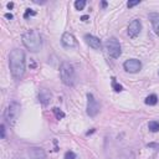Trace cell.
<instances>
[{"mask_svg":"<svg viewBox=\"0 0 159 159\" xmlns=\"http://www.w3.org/2000/svg\"><path fill=\"white\" fill-rule=\"evenodd\" d=\"M84 40H86L87 42V45L94 50H101V40L96 36H93V35H84Z\"/></svg>","mask_w":159,"mask_h":159,"instance_id":"obj_12","label":"cell"},{"mask_svg":"<svg viewBox=\"0 0 159 159\" xmlns=\"http://www.w3.org/2000/svg\"><path fill=\"white\" fill-rule=\"evenodd\" d=\"M52 112H54V114H55V117L57 118V119H62L63 117H65V113H63L60 108H57V107H54L52 108Z\"/></svg>","mask_w":159,"mask_h":159,"instance_id":"obj_16","label":"cell"},{"mask_svg":"<svg viewBox=\"0 0 159 159\" xmlns=\"http://www.w3.org/2000/svg\"><path fill=\"white\" fill-rule=\"evenodd\" d=\"M65 159H76V154L72 151H68L65 153Z\"/></svg>","mask_w":159,"mask_h":159,"instance_id":"obj_19","label":"cell"},{"mask_svg":"<svg viewBox=\"0 0 159 159\" xmlns=\"http://www.w3.org/2000/svg\"><path fill=\"white\" fill-rule=\"evenodd\" d=\"M30 15H33V16H34V15H36V13H35V11H33L31 9H26V11H25V14H24V17H25V19H27Z\"/></svg>","mask_w":159,"mask_h":159,"instance_id":"obj_20","label":"cell"},{"mask_svg":"<svg viewBox=\"0 0 159 159\" xmlns=\"http://www.w3.org/2000/svg\"><path fill=\"white\" fill-rule=\"evenodd\" d=\"M145 104L148 106H154L158 103V97H157V94H149L147 98H145Z\"/></svg>","mask_w":159,"mask_h":159,"instance_id":"obj_14","label":"cell"},{"mask_svg":"<svg viewBox=\"0 0 159 159\" xmlns=\"http://www.w3.org/2000/svg\"><path fill=\"white\" fill-rule=\"evenodd\" d=\"M20 110H21V106L16 101H13L8 104V107L4 112V118H5L8 124L14 126L16 123L19 116H20Z\"/></svg>","mask_w":159,"mask_h":159,"instance_id":"obj_3","label":"cell"},{"mask_svg":"<svg viewBox=\"0 0 159 159\" xmlns=\"http://www.w3.org/2000/svg\"><path fill=\"white\" fill-rule=\"evenodd\" d=\"M148 128H149V131L153 133L159 132V122L158 121H151L148 123Z\"/></svg>","mask_w":159,"mask_h":159,"instance_id":"obj_15","label":"cell"},{"mask_svg":"<svg viewBox=\"0 0 159 159\" xmlns=\"http://www.w3.org/2000/svg\"><path fill=\"white\" fill-rule=\"evenodd\" d=\"M0 132H2V138H5V127H4V124L0 126Z\"/></svg>","mask_w":159,"mask_h":159,"instance_id":"obj_22","label":"cell"},{"mask_svg":"<svg viewBox=\"0 0 159 159\" xmlns=\"http://www.w3.org/2000/svg\"><path fill=\"white\" fill-rule=\"evenodd\" d=\"M123 67L127 72L129 73H137L138 71H141L142 68V63L139 60L137 59H131V60H127L124 63H123Z\"/></svg>","mask_w":159,"mask_h":159,"instance_id":"obj_7","label":"cell"},{"mask_svg":"<svg viewBox=\"0 0 159 159\" xmlns=\"http://www.w3.org/2000/svg\"><path fill=\"white\" fill-rule=\"evenodd\" d=\"M5 17H6V19H9V20H11V19H13V15L8 13V14H5Z\"/></svg>","mask_w":159,"mask_h":159,"instance_id":"obj_23","label":"cell"},{"mask_svg":"<svg viewBox=\"0 0 159 159\" xmlns=\"http://www.w3.org/2000/svg\"><path fill=\"white\" fill-rule=\"evenodd\" d=\"M81 20H82V21H87V20H88V16H87V15H83V16L81 17Z\"/></svg>","mask_w":159,"mask_h":159,"instance_id":"obj_24","label":"cell"},{"mask_svg":"<svg viewBox=\"0 0 159 159\" xmlns=\"http://www.w3.org/2000/svg\"><path fill=\"white\" fill-rule=\"evenodd\" d=\"M141 30H142V24H141V21L138 19H135V20H132L129 25H128V35L129 37L134 39L139 35L141 33Z\"/></svg>","mask_w":159,"mask_h":159,"instance_id":"obj_8","label":"cell"},{"mask_svg":"<svg viewBox=\"0 0 159 159\" xmlns=\"http://www.w3.org/2000/svg\"><path fill=\"white\" fill-rule=\"evenodd\" d=\"M106 50H107V54L112 59H118L122 54L119 41L116 37H111V39H108L107 41H106Z\"/></svg>","mask_w":159,"mask_h":159,"instance_id":"obj_5","label":"cell"},{"mask_svg":"<svg viewBox=\"0 0 159 159\" xmlns=\"http://www.w3.org/2000/svg\"><path fill=\"white\" fill-rule=\"evenodd\" d=\"M139 0H134V2H128V4H127V6L128 8H133V6H135V5H139Z\"/></svg>","mask_w":159,"mask_h":159,"instance_id":"obj_21","label":"cell"},{"mask_svg":"<svg viewBox=\"0 0 159 159\" xmlns=\"http://www.w3.org/2000/svg\"><path fill=\"white\" fill-rule=\"evenodd\" d=\"M23 44L31 52L40 51L41 46H42V41H41V36L39 34V31H36V30L26 31V33L23 35Z\"/></svg>","mask_w":159,"mask_h":159,"instance_id":"obj_2","label":"cell"},{"mask_svg":"<svg viewBox=\"0 0 159 159\" xmlns=\"http://www.w3.org/2000/svg\"><path fill=\"white\" fill-rule=\"evenodd\" d=\"M9 66L15 80L23 78L25 73V52L20 49H14L9 56Z\"/></svg>","mask_w":159,"mask_h":159,"instance_id":"obj_1","label":"cell"},{"mask_svg":"<svg viewBox=\"0 0 159 159\" xmlns=\"http://www.w3.org/2000/svg\"><path fill=\"white\" fill-rule=\"evenodd\" d=\"M84 6H86V0H77L75 3V8L77 10H83Z\"/></svg>","mask_w":159,"mask_h":159,"instance_id":"obj_18","label":"cell"},{"mask_svg":"<svg viewBox=\"0 0 159 159\" xmlns=\"http://www.w3.org/2000/svg\"><path fill=\"white\" fill-rule=\"evenodd\" d=\"M60 76L66 86H73L75 84V70L70 62H62L60 67Z\"/></svg>","mask_w":159,"mask_h":159,"instance_id":"obj_4","label":"cell"},{"mask_svg":"<svg viewBox=\"0 0 159 159\" xmlns=\"http://www.w3.org/2000/svg\"><path fill=\"white\" fill-rule=\"evenodd\" d=\"M30 159H46V152L40 147H31L27 151Z\"/></svg>","mask_w":159,"mask_h":159,"instance_id":"obj_9","label":"cell"},{"mask_svg":"<svg viewBox=\"0 0 159 159\" xmlns=\"http://www.w3.org/2000/svg\"><path fill=\"white\" fill-rule=\"evenodd\" d=\"M8 8H9V9H13V8H14V3H9V4H8Z\"/></svg>","mask_w":159,"mask_h":159,"instance_id":"obj_25","label":"cell"},{"mask_svg":"<svg viewBox=\"0 0 159 159\" xmlns=\"http://www.w3.org/2000/svg\"><path fill=\"white\" fill-rule=\"evenodd\" d=\"M148 17H149L151 23H152V25H153L154 33L159 36V14H158V13H151L149 15H148Z\"/></svg>","mask_w":159,"mask_h":159,"instance_id":"obj_13","label":"cell"},{"mask_svg":"<svg viewBox=\"0 0 159 159\" xmlns=\"http://www.w3.org/2000/svg\"><path fill=\"white\" fill-rule=\"evenodd\" d=\"M100 112V103L92 93H87V114L90 117H96Z\"/></svg>","mask_w":159,"mask_h":159,"instance_id":"obj_6","label":"cell"},{"mask_svg":"<svg viewBox=\"0 0 159 159\" xmlns=\"http://www.w3.org/2000/svg\"><path fill=\"white\" fill-rule=\"evenodd\" d=\"M61 42H62V45L65 47H67V49H71V47L76 46V39L70 33H63V35L61 37Z\"/></svg>","mask_w":159,"mask_h":159,"instance_id":"obj_10","label":"cell"},{"mask_svg":"<svg viewBox=\"0 0 159 159\" xmlns=\"http://www.w3.org/2000/svg\"><path fill=\"white\" fill-rule=\"evenodd\" d=\"M102 6L106 8V6H107V3H106V2H102Z\"/></svg>","mask_w":159,"mask_h":159,"instance_id":"obj_26","label":"cell"},{"mask_svg":"<svg viewBox=\"0 0 159 159\" xmlns=\"http://www.w3.org/2000/svg\"><path fill=\"white\" fill-rule=\"evenodd\" d=\"M39 101L44 106L50 104V102L52 101V93L49 90H46V88L40 90V92H39Z\"/></svg>","mask_w":159,"mask_h":159,"instance_id":"obj_11","label":"cell"},{"mask_svg":"<svg viewBox=\"0 0 159 159\" xmlns=\"http://www.w3.org/2000/svg\"><path fill=\"white\" fill-rule=\"evenodd\" d=\"M112 87L114 88L116 92H121V91H123V87L121 86L119 83H117V81H116L114 77H112Z\"/></svg>","mask_w":159,"mask_h":159,"instance_id":"obj_17","label":"cell"}]
</instances>
